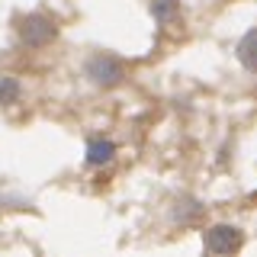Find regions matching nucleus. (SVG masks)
Wrapping results in <instances>:
<instances>
[{"mask_svg": "<svg viewBox=\"0 0 257 257\" xmlns=\"http://www.w3.org/2000/svg\"><path fill=\"white\" fill-rule=\"evenodd\" d=\"M151 13H155L161 23H167L177 13V0H155V4H151Z\"/></svg>", "mask_w": 257, "mask_h": 257, "instance_id": "423d86ee", "label": "nucleus"}, {"mask_svg": "<svg viewBox=\"0 0 257 257\" xmlns=\"http://www.w3.org/2000/svg\"><path fill=\"white\" fill-rule=\"evenodd\" d=\"M16 93H20L16 80H0V103H13Z\"/></svg>", "mask_w": 257, "mask_h": 257, "instance_id": "0eeeda50", "label": "nucleus"}, {"mask_svg": "<svg viewBox=\"0 0 257 257\" xmlns=\"http://www.w3.org/2000/svg\"><path fill=\"white\" fill-rule=\"evenodd\" d=\"M55 32H58V26H55L48 16H26V20L20 23V36L26 45H48L55 39Z\"/></svg>", "mask_w": 257, "mask_h": 257, "instance_id": "f257e3e1", "label": "nucleus"}, {"mask_svg": "<svg viewBox=\"0 0 257 257\" xmlns=\"http://www.w3.org/2000/svg\"><path fill=\"white\" fill-rule=\"evenodd\" d=\"M241 231L238 228H231V225H215V228H209L206 231V247L212 254H231V251H238L241 247Z\"/></svg>", "mask_w": 257, "mask_h": 257, "instance_id": "7ed1b4c3", "label": "nucleus"}, {"mask_svg": "<svg viewBox=\"0 0 257 257\" xmlns=\"http://www.w3.org/2000/svg\"><path fill=\"white\" fill-rule=\"evenodd\" d=\"M112 142H93L90 148H87V161H90V164H106V161L112 158Z\"/></svg>", "mask_w": 257, "mask_h": 257, "instance_id": "39448f33", "label": "nucleus"}, {"mask_svg": "<svg viewBox=\"0 0 257 257\" xmlns=\"http://www.w3.org/2000/svg\"><path fill=\"white\" fill-rule=\"evenodd\" d=\"M238 58H241V64H244L247 71H254V74H257V29H251L238 42Z\"/></svg>", "mask_w": 257, "mask_h": 257, "instance_id": "20e7f679", "label": "nucleus"}, {"mask_svg": "<svg viewBox=\"0 0 257 257\" xmlns=\"http://www.w3.org/2000/svg\"><path fill=\"white\" fill-rule=\"evenodd\" d=\"M87 74H90L93 84H100V87H116L119 80L125 77V68L116 58H109V55H96V58L87 64Z\"/></svg>", "mask_w": 257, "mask_h": 257, "instance_id": "f03ea898", "label": "nucleus"}]
</instances>
